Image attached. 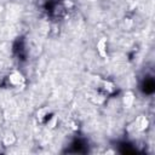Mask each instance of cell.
<instances>
[{
  "instance_id": "cell-1",
  "label": "cell",
  "mask_w": 155,
  "mask_h": 155,
  "mask_svg": "<svg viewBox=\"0 0 155 155\" xmlns=\"http://www.w3.org/2000/svg\"><path fill=\"white\" fill-rule=\"evenodd\" d=\"M10 81L12 84H15V85H18V84H21L23 81V78H22V75L20 73H14L10 76Z\"/></svg>"
},
{
  "instance_id": "cell-2",
  "label": "cell",
  "mask_w": 155,
  "mask_h": 155,
  "mask_svg": "<svg viewBox=\"0 0 155 155\" xmlns=\"http://www.w3.org/2000/svg\"><path fill=\"white\" fill-rule=\"evenodd\" d=\"M97 47H98V51L101 56H106V40L104 39H102V40L97 44Z\"/></svg>"
},
{
  "instance_id": "cell-3",
  "label": "cell",
  "mask_w": 155,
  "mask_h": 155,
  "mask_svg": "<svg viewBox=\"0 0 155 155\" xmlns=\"http://www.w3.org/2000/svg\"><path fill=\"white\" fill-rule=\"evenodd\" d=\"M132 101H133V97H132L131 93L125 95V104L126 106H131L132 104Z\"/></svg>"
}]
</instances>
